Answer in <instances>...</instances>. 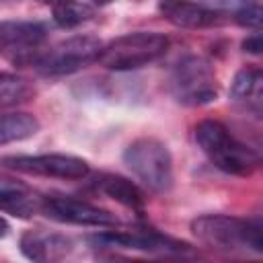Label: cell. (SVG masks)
Listing matches in <instances>:
<instances>
[{"instance_id": "cell-1", "label": "cell", "mask_w": 263, "mask_h": 263, "mask_svg": "<svg viewBox=\"0 0 263 263\" xmlns=\"http://www.w3.org/2000/svg\"><path fill=\"white\" fill-rule=\"evenodd\" d=\"M195 142L210 162L222 173L249 177L261 164L259 152L240 142L224 123L216 119H203L197 123Z\"/></svg>"}, {"instance_id": "cell-2", "label": "cell", "mask_w": 263, "mask_h": 263, "mask_svg": "<svg viewBox=\"0 0 263 263\" xmlns=\"http://www.w3.org/2000/svg\"><path fill=\"white\" fill-rule=\"evenodd\" d=\"M191 232L197 236V240L218 251L263 253L261 226L245 218L224 216V214H205L191 222Z\"/></svg>"}, {"instance_id": "cell-3", "label": "cell", "mask_w": 263, "mask_h": 263, "mask_svg": "<svg viewBox=\"0 0 263 263\" xmlns=\"http://www.w3.org/2000/svg\"><path fill=\"white\" fill-rule=\"evenodd\" d=\"M168 49V37L156 31H136L121 35L107 45L101 47L97 62L115 72L138 70L144 68L158 58H162Z\"/></svg>"}, {"instance_id": "cell-4", "label": "cell", "mask_w": 263, "mask_h": 263, "mask_svg": "<svg viewBox=\"0 0 263 263\" xmlns=\"http://www.w3.org/2000/svg\"><path fill=\"white\" fill-rule=\"evenodd\" d=\"M125 166L154 193H166L173 187V158L156 138H138L123 152Z\"/></svg>"}, {"instance_id": "cell-5", "label": "cell", "mask_w": 263, "mask_h": 263, "mask_svg": "<svg viewBox=\"0 0 263 263\" xmlns=\"http://www.w3.org/2000/svg\"><path fill=\"white\" fill-rule=\"evenodd\" d=\"M168 90L177 103L187 107H199L216 101L218 82L212 64L201 55L181 58L168 76Z\"/></svg>"}, {"instance_id": "cell-6", "label": "cell", "mask_w": 263, "mask_h": 263, "mask_svg": "<svg viewBox=\"0 0 263 263\" xmlns=\"http://www.w3.org/2000/svg\"><path fill=\"white\" fill-rule=\"evenodd\" d=\"M47 29L37 21H8L0 25V55L12 66H35L43 55Z\"/></svg>"}, {"instance_id": "cell-7", "label": "cell", "mask_w": 263, "mask_h": 263, "mask_svg": "<svg viewBox=\"0 0 263 263\" xmlns=\"http://www.w3.org/2000/svg\"><path fill=\"white\" fill-rule=\"evenodd\" d=\"M103 43L92 35H74L45 49L35 68L43 76H66L97 62Z\"/></svg>"}, {"instance_id": "cell-8", "label": "cell", "mask_w": 263, "mask_h": 263, "mask_svg": "<svg viewBox=\"0 0 263 263\" xmlns=\"http://www.w3.org/2000/svg\"><path fill=\"white\" fill-rule=\"evenodd\" d=\"M2 164L10 171L47 179H62V181H80L86 179L90 166L86 160L70 154H18L2 158Z\"/></svg>"}, {"instance_id": "cell-9", "label": "cell", "mask_w": 263, "mask_h": 263, "mask_svg": "<svg viewBox=\"0 0 263 263\" xmlns=\"http://www.w3.org/2000/svg\"><path fill=\"white\" fill-rule=\"evenodd\" d=\"M39 212L45 214L49 220L62 224H76V226H95V228H113L119 224L117 216L105 208L92 205L88 201L68 197V195H47L41 197Z\"/></svg>"}, {"instance_id": "cell-10", "label": "cell", "mask_w": 263, "mask_h": 263, "mask_svg": "<svg viewBox=\"0 0 263 263\" xmlns=\"http://www.w3.org/2000/svg\"><path fill=\"white\" fill-rule=\"evenodd\" d=\"M90 242L107 249H132V251H148V253H173L187 251V245L175 240L166 234H160L152 228L146 230H109L97 236H90Z\"/></svg>"}, {"instance_id": "cell-11", "label": "cell", "mask_w": 263, "mask_h": 263, "mask_svg": "<svg viewBox=\"0 0 263 263\" xmlns=\"http://www.w3.org/2000/svg\"><path fill=\"white\" fill-rule=\"evenodd\" d=\"M158 12L179 29H208L220 23V12L195 0H160Z\"/></svg>"}, {"instance_id": "cell-12", "label": "cell", "mask_w": 263, "mask_h": 263, "mask_svg": "<svg viewBox=\"0 0 263 263\" xmlns=\"http://www.w3.org/2000/svg\"><path fill=\"white\" fill-rule=\"evenodd\" d=\"M21 251L31 261H60L70 255L72 242L55 232L47 230H27L21 236Z\"/></svg>"}, {"instance_id": "cell-13", "label": "cell", "mask_w": 263, "mask_h": 263, "mask_svg": "<svg viewBox=\"0 0 263 263\" xmlns=\"http://www.w3.org/2000/svg\"><path fill=\"white\" fill-rule=\"evenodd\" d=\"M41 197L23 181L0 175V210L27 218L39 212Z\"/></svg>"}, {"instance_id": "cell-14", "label": "cell", "mask_w": 263, "mask_h": 263, "mask_svg": "<svg viewBox=\"0 0 263 263\" xmlns=\"http://www.w3.org/2000/svg\"><path fill=\"white\" fill-rule=\"evenodd\" d=\"M261 84H263V78H261L259 68H242L230 84V99L242 109L259 115L261 113Z\"/></svg>"}, {"instance_id": "cell-15", "label": "cell", "mask_w": 263, "mask_h": 263, "mask_svg": "<svg viewBox=\"0 0 263 263\" xmlns=\"http://www.w3.org/2000/svg\"><path fill=\"white\" fill-rule=\"evenodd\" d=\"M95 187L105 193L107 197L123 203L125 208H132V210H142L144 203H146V197H144V191L132 183L129 179L121 177V175H111V173H103L97 177L95 181Z\"/></svg>"}, {"instance_id": "cell-16", "label": "cell", "mask_w": 263, "mask_h": 263, "mask_svg": "<svg viewBox=\"0 0 263 263\" xmlns=\"http://www.w3.org/2000/svg\"><path fill=\"white\" fill-rule=\"evenodd\" d=\"M45 2L51 6L55 25L64 29L78 27L88 18H92L95 14V0H45Z\"/></svg>"}, {"instance_id": "cell-17", "label": "cell", "mask_w": 263, "mask_h": 263, "mask_svg": "<svg viewBox=\"0 0 263 263\" xmlns=\"http://www.w3.org/2000/svg\"><path fill=\"white\" fill-rule=\"evenodd\" d=\"M39 121L31 113H8L0 115V146L27 140L39 132Z\"/></svg>"}, {"instance_id": "cell-18", "label": "cell", "mask_w": 263, "mask_h": 263, "mask_svg": "<svg viewBox=\"0 0 263 263\" xmlns=\"http://www.w3.org/2000/svg\"><path fill=\"white\" fill-rule=\"evenodd\" d=\"M35 95V86L16 74L0 72V109L16 107L27 101H31Z\"/></svg>"}, {"instance_id": "cell-19", "label": "cell", "mask_w": 263, "mask_h": 263, "mask_svg": "<svg viewBox=\"0 0 263 263\" xmlns=\"http://www.w3.org/2000/svg\"><path fill=\"white\" fill-rule=\"evenodd\" d=\"M236 21H238L242 27L259 29V25H261V8H259V2L249 4V6L240 8V10H236Z\"/></svg>"}, {"instance_id": "cell-20", "label": "cell", "mask_w": 263, "mask_h": 263, "mask_svg": "<svg viewBox=\"0 0 263 263\" xmlns=\"http://www.w3.org/2000/svg\"><path fill=\"white\" fill-rule=\"evenodd\" d=\"M242 47H245V51H249V53H261V35L259 33H253L251 37H247L245 41H242Z\"/></svg>"}, {"instance_id": "cell-21", "label": "cell", "mask_w": 263, "mask_h": 263, "mask_svg": "<svg viewBox=\"0 0 263 263\" xmlns=\"http://www.w3.org/2000/svg\"><path fill=\"white\" fill-rule=\"evenodd\" d=\"M10 230V226H8V222L4 220V218H0V236H6V232Z\"/></svg>"}]
</instances>
